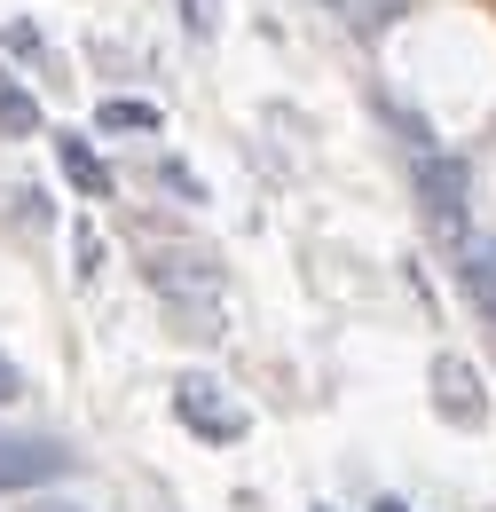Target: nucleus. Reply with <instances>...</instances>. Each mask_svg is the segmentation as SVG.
Returning a JSON list of instances; mask_svg holds the SVG:
<instances>
[{
    "instance_id": "obj_4",
    "label": "nucleus",
    "mask_w": 496,
    "mask_h": 512,
    "mask_svg": "<svg viewBox=\"0 0 496 512\" xmlns=\"http://www.w3.org/2000/svg\"><path fill=\"white\" fill-rule=\"evenodd\" d=\"M434 410L449 426H481L489 418V394H481V371L465 355H434Z\"/></svg>"
},
{
    "instance_id": "obj_8",
    "label": "nucleus",
    "mask_w": 496,
    "mask_h": 512,
    "mask_svg": "<svg viewBox=\"0 0 496 512\" xmlns=\"http://www.w3.org/2000/svg\"><path fill=\"white\" fill-rule=\"evenodd\" d=\"M0 134H8V142H16V134H40V103H32L8 71H0Z\"/></svg>"
},
{
    "instance_id": "obj_1",
    "label": "nucleus",
    "mask_w": 496,
    "mask_h": 512,
    "mask_svg": "<svg viewBox=\"0 0 496 512\" xmlns=\"http://www.w3.org/2000/svg\"><path fill=\"white\" fill-rule=\"evenodd\" d=\"M174 418H182L189 434H205V442H237V434L252 426L245 410H237V402L221 394V379H205V371L174 386Z\"/></svg>"
},
{
    "instance_id": "obj_5",
    "label": "nucleus",
    "mask_w": 496,
    "mask_h": 512,
    "mask_svg": "<svg viewBox=\"0 0 496 512\" xmlns=\"http://www.w3.org/2000/svg\"><path fill=\"white\" fill-rule=\"evenodd\" d=\"M449 253H457V284L473 292V308L496 323V245L489 237H465V245H449Z\"/></svg>"
},
{
    "instance_id": "obj_6",
    "label": "nucleus",
    "mask_w": 496,
    "mask_h": 512,
    "mask_svg": "<svg viewBox=\"0 0 496 512\" xmlns=\"http://www.w3.org/2000/svg\"><path fill=\"white\" fill-rule=\"evenodd\" d=\"M56 158H63V174H71V190H79V197H111V174H103V158H95L79 134H56Z\"/></svg>"
},
{
    "instance_id": "obj_10",
    "label": "nucleus",
    "mask_w": 496,
    "mask_h": 512,
    "mask_svg": "<svg viewBox=\"0 0 496 512\" xmlns=\"http://www.w3.org/2000/svg\"><path fill=\"white\" fill-rule=\"evenodd\" d=\"M371 512H410V505H402V497H378V505Z\"/></svg>"
},
{
    "instance_id": "obj_2",
    "label": "nucleus",
    "mask_w": 496,
    "mask_h": 512,
    "mask_svg": "<svg viewBox=\"0 0 496 512\" xmlns=\"http://www.w3.org/2000/svg\"><path fill=\"white\" fill-rule=\"evenodd\" d=\"M418 190H426V221H434L449 245H465V237H473V229H465V166L418 150Z\"/></svg>"
},
{
    "instance_id": "obj_7",
    "label": "nucleus",
    "mask_w": 496,
    "mask_h": 512,
    "mask_svg": "<svg viewBox=\"0 0 496 512\" xmlns=\"http://www.w3.org/2000/svg\"><path fill=\"white\" fill-rule=\"evenodd\" d=\"M95 127H103V134H158V103H126V95H111V103L95 111Z\"/></svg>"
},
{
    "instance_id": "obj_11",
    "label": "nucleus",
    "mask_w": 496,
    "mask_h": 512,
    "mask_svg": "<svg viewBox=\"0 0 496 512\" xmlns=\"http://www.w3.org/2000/svg\"><path fill=\"white\" fill-rule=\"evenodd\" d=\"M315 512H331V505H315Z\"/></svg>"
},
{
    "instance_id": "obj_3",
    "label": "nucleus",
    "mask_w": 496,
    "mask_h": 512,
    "mask_svg": "<svg viewBox=\"0 0 496 512\" xmlns=\"http://www.w3.org/2000/svg\"><path fill=\"white\" fill-rule=\"evenodd\" d=\"M63 473H71V449L63 442H40V434L0 442V497H8V489H48Z\"/></svg>"
},
{
    "instance_id": "obj_9",
    "label": "nucleus",
    "mask_w": 496,
    "mask_h": 512,
    "mask_svg": "<svg viewBox=\"0 0 496 512\" xmlns=\"http://www.w3.org/2000/svg\"><path fill=\"white\" fill-rule=\"evenodd\" d=\"M8 394H24V379H16V363L0 355V402H8Z\"/></svg>"
}]
</instances>
